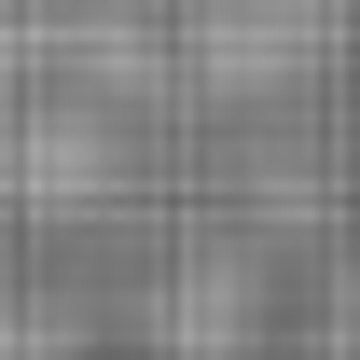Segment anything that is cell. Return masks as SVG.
Returning a JSON list of instances; mask_svg holds the SVG:
<instances>
[{"instance_id":"obj_1","label":"cell","mask_w":360,"mask_h":360,"mask_svg":"<svg viewBox=\"0 0 360 360\" xmlns=\"http://www.w3.org/2000/svg\"><path fill=\"white\" fill-rule=\"evenodd\" d=\"M305 56H319L305 0H236L222 28H208V70H222V84H236V70H250V84H277V70H305Z\"/></svg>"}]
</instances>
